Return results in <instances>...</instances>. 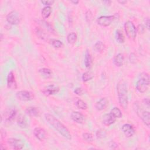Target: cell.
Here are the masks:
<instances>
[{
	"instance_id": "4",
	"label": "cell",
	"mask_w": 150,
	"mask_h": 150,
	"mask_svg": "<svg viewBox=\"0 0 150 150\" xmlns=\"http://www.w3.org/2000/svg\"><path fill=\"white\" fill-rule=\"evenodd\" d=\"M124 30L127 38L131 40H134L137 36L136 28L131 21H127L124 24Z\"/></svg>"
},
{
	"instance_id": "41",
	"label": "cell",
	"mask_w": 150,
	"mask_h": 150,
	"mask_svg": "<svg viewBox=\"0 0 150 150\" xmlns=\"http://www.w3.org/2000/svg\"><path fill=\"white\" fill-rule=\"evenodd\" d=\"M118 2H119V3H120V4H125V3H127V2L126 1H118Z\"/></svg>"
},
{
	"instance_id": "13",
	"label": "cell",
	"mask_w": 150,
	"mask_h": 150,
	"mask_svg": "<svg viewBox=\"0 0 150 150\" xmlns=\"http://www.w3.org/2000/svg\"><path fill=\"white\" fill-rule=\"evenodd\" d=\"M59 91V87L57 85L50 84L43 90V93L46 96H51L57 93Z\"/></svg>"
},
{
	"instance_id": "3",
	"label": "cell",
	"mask_w": 150,
	"mask_h": 150,
	"mask_svg": "<svg viewBox=\"0 0 150 150\" xmlns=\"http://www.w3.org/2000/svg\"><path fill=\"white\" fill-rule=\"evenodd\" d=\"M150 77L148 73H142L139 75V79L136 83V88L141 93L146 92L149 86Z\"/></svg>"
},
{
	"instance_id": "38",
	"label": "cell",
	"mask_w": 150,
	"mask_h": 150,
	"mask_svg": "<svg viewBox=\"0 0 150 150\" xmlns=\"http://www.w3.org/2000/svg\"><path fill=\"white\" fill-rule=\"evenodd\" d=\"M145 27L148 29H149V18H146L145 19Z\"/></svg>"
},
{
	"instance_id": "15",
	"label": "cell",
	"mask_w": 150,
	"mask_h": 150,
	"mask_svg": "<svg viewBox=\"0 0 150 150\" xmlns=\"http://www.w3.org/2000/svg\"><path fill=\"white\" fill-rule=\"evenodd\" d=\"M33 134L35 137L40 141H43L46 138V131L45 130L40 127H36L33 129Z\"/></svg>"
},
{
	"instance_id": "36",
	"label": "cell",
	"mask_w": 150,
	"mask_h": 150,
	"mask_svg": "<svg viewBox=\"0 0 150 150\" xmlns=\"http://www.w3.org/2000/svg\"><path fill=\"white\" fill-rule=\"evenodd\" d=\"M137 56L134 53H131L129 56V60L131 63H135L137 60Z\"/></svg>"
},
{
	"instance_id": "40",
	"label": "cell",
	"mask_w": 150,
	"mask_h": 150,
	"mask_svg": "<svg viewBox=\"0 0 150 150\" xmlns=\"http://www.w3.org/2000/svg\"><path fill=\"white\" fill-rule=\"evenodd\" d=\"M71 2H72V3H73L74 4L76 5V4H77L79 2V1H71Z\"/></svg>"
},
{
	"instance_id": "9",
	"label": "cell",
	"mask_w": 150,
	"mask_h": 150,
	"mask_svg": "<svg viewBox=\"0 0 150 150\" xmlns=\"http://www.w3.org/2000/svg\"><path fill=\"white\" fill-rule=\"evenodd\" d=\"M7 142L10 146L16 150L22 149L24 147V143L19 139L11 138L8 139Z\"/></svg>"
},
{
	"instance_id": "11",
	"label": "cell",
	"mask_w": 150,
	"mask_h": 150,
	"mask_svg": "<svg viewBox=\"0 0 150 150\" xmlns=\"http://www.w3.org/2000/svg\"><path fill=\"white\" fill-rule=\"evenodd\" d=\"M7 86L11 90H15L17 88V83L13 71L9 72L8 74Z\"/></svg>"
},
{
	"instance_id": "10",
	"label": "cell",
	"mask_w": 150,
	"mask_h": 150,
	"mask_svg": "<svg viewBox=\"0 0 150 150\" xmlns=\"http://www.w3.org/2000/svg\"><path fill=\"white\" fill-rule=\"evenodd\" d=\"M16 110L15 108H11L7 109L4 113V120L7 122L13 121L16 115Z\"/></svg>"
},
{
	"instance_id": "37",
	"label": "cell",
	"mask_w": 150,
	"mask_h": 150,
	"mask_svg": "<svg viewBox=\"0 0 150 150\" xmlns=\"http://www.w3.org/2000/svg\"><path fill=\"white\" fill-rule=\"evenodd\" d=\"M74 93L76 94L77 95H78V96H81V95H82V94H83V90H82L81 88L77 87V88H76L74 90Z\"/></svg>"
},
{
	"instance_id": "27",
	"label": "cell",
	"mask_w": 150,
	"mask_h": 150,
	"mask_svg": "<svg viewBox=\"0 0 150 150\" xmlns=\"http://www.w3.org/2000/svg\"><path fill=\"white\" fill-rule=\"evenodd\" d=\"M115 39H116V40L119 43H124L125 38H124V35H123L122 32L120 30H119V29L116 30V32H115Z\"/></svg>"
},
{
	"instance_id": "28",
	"label": "cell",
	"mask_w": 150,
	"mask_h": 150,
	"mask_svg": "<svg viewBox=\"0 0 150 150\" xmlns=\"http://www.w3.org/2000/svg\"><path fill=\"white\" fill-rule=\"evenodd\" d=\"M94 77V74L91 71H87L84 73L82 75V80L84 82L88 81Z\"/></svg>"
},
{
	"instance_id": "35",
	"label": "cell",
	"mask_w": 150,
	"mask_h": 150,
	"mask_svg": "<svg viewBox=\"0 0 150 150\" xmlns=\"http://www.w3.org/2000/svg\"><path fill=\"white\" fill-rule=\"evenodd\" d=\"M136 29H137V32L139 33H143L145 31V27L142 25H139L137 28H136Z\"/></svg>"
},
{
	"instance_id": "31",
	"label": "cell",
	"mask_w": 150,
	"mask_h": 150,
	"mask_svg": "<svg viewBox=\"0 0 150 150\" xmlns=\"http://www.w3.org/2000/svg\"><path fill=\"white\" fill-rule=\"evenodd\" d=\"M83 139L87 142H91L93 141V137L91 133L84 132L82 135Z\"/></svg>"
},
{
	"instance_id": "34",
	"label": "cell",
	"mask_w": 150,
	"mask_h": 150,
	"mask_svg": "<svg viewBox=\"0 0 150 150\" xmlns=\"http://www.w3.org/2000/svg\"><path fill=\"white\" fill-rule=\"evenodd\" d=\"M42 4L45 5L46 6H50V5H53L54 2L53 0H49V1H40Z\"/></svg>"
},
{
	"instance_id": "33",
	"label": "cell",
	"mask_w": 150,
	"mask_h": 150,
	"mask_svg": "<svg viewBox=\"0 0 150 150\" xmlns=\"http://www.w3.org/2000/svg\"><path fill=\"white\" fill-rule=\"evenodd\" d=\"M86 20L88 23H90L91 20H92V18H93V14L91 12V11L88 10L86 13Z\"/></svg>"
},
{
	"instance_id": "25",
	"label": "cell",
	"mask_w": 150,
	"mask_h": 150,
	"mask_svg": "<svg viewBox=\"0 0 150 150\" xmlns=\"http://www.w3.org/2000/svg\"><path fill=\"white\" fill-rule=\"evenodd\" d=\"M77 39V36L75 32H71L67 36V42L70 44L74 43Z\"/></svg>"
},
{
	"instance_id": "17",
	"label": "cell",
	"mask_w": 150,
	"mask_h": 150,
	"mask_svg": "<svg viewBox=\"0 0 150 150\" xmlns=\"http://www.w3.org/2000/svg\"><path fill=\"white\" fill-rule=\"evenodd\" d=\"M108 104V101L105 97L100 98L96 104V109L98 111H101L105 108Z\"/></svg>"
},
{
	"instance_id": "8",
	"label": "cell",
	"mask_w": 150,
	"mask_h": 150,
	"mask_svg": "<svg viewBox=\"0 0 150 150\" xmlns=\"http://www.w3.org/2000/svg\"><path fill=\"white\" fill-rule=\"evenodd\" d=\"M115 19L114 15L110 16H101L97 19V23L98 25L101 26H108L111 24V23Z\"/></svg>"
},
{
	"instance_id": "21",
	"label": "cell",
	"mask_w": 150,
	"mask_h": 150,
	"mask_svg": "<svg viewBox=\"0 0 150 150\" xmlns=\"http://www.w3.org/2000/svg\"><path fill=\"white\" fill-rule=\"evenodd\" d=\"M39 73L44 78L48 79L52 77V71L50 69L48 68H42L39 70Z\"/></svg>"
},
{
	"instance_id": "32",
	"label": "cell",
	"mask_w": 150,
	"mask_h": 150,
	"mask_svg": "<svg viewBox=\"0 0 150 150\" xmlns=\"http://www.w3.org/2000/svg\"><path fill=\"white\" fill-rule=\"evenodd\" d=\"M107 132L106 131L103 129H100L97 131L96 132V137L97 138L102 139L106 137Z\"/></svg>"
},
{
	"instance_id": "23",
	"label": "cell",
	"mask_w": 150,
	"mask_h": 150,
	"mask_svg": "<svg viewBox=\"0 0 150 150\" xmlns=\"http://www.w3.org/2000/svg\"><path fill=\"white\" fill-rule=\"evenodd\" d=\"M52 8L51 6H45L42 11L41 15L43 19H47L50 15L52 13Z\"/></svg>"
},
{
	"instance_id": "14",
	"label": "cell",
	"mask_w": 150,
	"mask_h": 150,
	"mask_svg": "<svg viewBox=\"0 0 150 150\" xmlns=\"http://www.w3.org/2000/svg\"><path fill=\"white\" fill-rule=\"evenodd\" d=\"M71 118L74 122L79 124H82L85 121L84 115L78 111H73L71 114Z\"/></svg>"
},
{
	"instance_id": "7",
	"label": "cell",
	"mask_w": 150,
	"mask_h": 150,
	"mask_svg": "<svg viewBox=\"0 0 150 150\" xmlns=\"http://www.w3.org/2000/svg\"><path fill=\"white\" fill-rule=\"evenodd\" d=\"M136 112L139 115L140 118L142 119L144 123L147 126L149 127L150 124V113L148 111H144L140 108L139 106L138 105L135 107Z\"/></svg>"
},
{
	"instance_id": "5",
	"label": "cell",
	"mask_w": 150,
	"mask_h": 150,
	"mask_svg": "<svg viewBox=\"0 0 150 150\" xmlns=\"http://www.w3.org/2000/svg\"><path fill=\"white\" fill-rule=\"evenodd\" d=\"M6 21L11 25H18L20 23L21 16L20 13L16 11H12L6 16Z\"/></svg>"
},
{
	"instance_id": "2",
	"label": "cell",
	"mask_w": 150,
	"mask_h": 150,
	"mask_svg": "<svg viewBox=\"0 0 150 150\" xmlns=\"http://www.w3.org/2000/svg\"><path fill=\"white\" fill-rule=\"evenodd\" d=\"M117 91L118 101L120 106L125 110L128 107V90L126 83L124 80H120L117 86Z\"/></svg>"
},
{
	"instance_id": "22",
	"label": "cell",
	"mask_w": 150,
	"mask_h": 150,
	"mask_svg": "<svg viewBox=\"0 0 150 150\" xmlns=\"http://www.w3.org/2000/svg\"><path fill=\"white\" fill-rule=\"evenodd\" d=\"M84 64L86 68L90 69L92 65V59L90 53L88 50L86 51L84 57Z\"/></svg>"
},
{
	"instance_id": "30",
	"label": "cell",
	"mask_w": 150,
	"mask_h": 150,
	"mask_svg": "<svg viewBox=\"0 0 150 150\" xmlns=\"http://www.w3.org/2000/svg\"><path fill=\"white\" fill-rule=\"evenodd\" d=\"M76 107L81 110H86L87 108V104L83 101L82 100L80 99H78L76 101Z\"/></svg>"
},
{
	"instance_id": "24",
	"label": "cell",
	"mask_w": 150,
	"mask_h": 150,
	"mask_svg": "<svg viewBox=\"0 0 150 150\" xmlns=\"http://www.w3.org/2000/svg\"><path fill=\"white\" fill-rule=\"evenodd\" d=\"M105 47V45L102 42L98 41L95 43L94 46V50L97 52L101 53L104 50Z\"/></svg>"
},
{
	"instance_id": "1",
	"label": "cell",
	"mask_w": 150,
	"mask_h": 150,
	"mask_svg": "<svg viewBox=\"0 0 150 150\" xmlns=\"http://www.w3.org/2000/svg\"><path fill=\"white\" fill-rule=\"evenodd\" d=\"M45 118L46 121L63 137L67 140L71 139V135L68 129L55 117L52 114L46 113L45 114Z\"/></svg>"
},
{
	"instance_id": "26",
	"label": "cell",
	"mask_w": 150,
	"mask_h": 150,
	"mask_svg": "<svg viewBox=\"0 0 150 150\" xmlns=\"http://www.w3.org/2000/svg\"><path fill=\"white\" fill-rule=\"evenodd\" d=\"M110 113L116 118H120L122 117V112L120 110V109L116 107H114L111 110Z\"/></svg>"
},
{
	"instance_id": "12",
	"label": "cell",
	"mask_w": 150,
	"mask_h": 150,
	"mask_svg": "<svg viewBox=\"0 0 150 150\" xmlns=\"http://www.w3.org/2000/svg\"><path fill=\"white\" fill-rule=\"evenodd\" d=\"M122 131L127 137H131L135 134V129L134 127L129 124H125L122 126Z\"/></svg>"
},
{
	"instance_id": "29",
	"label": "cell",
	"mask_w": 150,
	"mask_h": 150,
	"mask_svg": "<svg viewBox=\"0 0 150 150\" xmlns=\"http://www.w3.org/2000/svg\"><path fill=\"white\" fill-rule=\"evenodd\" d=\"M50 43L52 45V46L54 48L59 49L63 47V43L60 40L57 39H51Z\"/></svg>"
},
{
	"instance_id": "20",
	"label": "cell",
	"mask_w": 150,
	"mask_h": 150,
	"mask_svg": "<svg viewBox=\"0 0 150 150\" xmlns=\"http://www.w3.org/2000/svg\"><path fill=\"white\" fill-rule=\"evenodd\" d=\"M17 124L21 128H25L28 126L27 121L23 115H19L17 118Z\"/></svg>"
},
{
	"instance_id": "16",
	"label": "cell",
	"mask_w": 150,
	"mask_h": 150,
	"mask_svg": "<svg viewBox=\"0 0 150 150\" xmlns=\"http://www.w3.org/2000/svg\"><path fill=\"white\" fill-rule=\"evenodd\" d=\"M116 121V118L114 117L111 113L105 114L103 117V123L106 126H110L114 124Z\"/></svg>"
},
{
	"instance_id": "19",
	"label": "cell",
	"mask_w": 150,
	"mask_h": 150,
	"mask_svg": "<svg viewBox=\"0 0 150 150\" xmlns=\"http://www.w3.org/2000/svg\"><path fill=\"white\" fill-rule=\"evenodd\" d=\"M26 113L30 117H37L39 115V110L35 107H29L25 110Z\"/></svg>"
},
{
	"instance_id": "6",
	"label": "cell",
	"mask_w": 150,
	"mask_h": 150,
	"mask_svg": "<svg viewBox=\"0 0 150 150\" xmlns=\"http://www.w3.org/2000/svg\"><path fill=\"white\" fill-rule=\"evenodd\" d=\"M16 97L18 100L21 101H29L32 100L34 98L35 96L34 94L30 91L21 90L16 92Z\"/></svg>"
},
{
	"instance_id": "39",
	"label": "cell",
	"mask_w": 150,
	"mask_h": 150,
	"mask_svg": "<svg viewBox=\"0 0 150 150\" xmlns=\"http://www.w3.org/2000/svg\"><path fill=\"white\" fill-rule=\"evenodd\" d=\"M143 102L148 107H149V99L148 98H144V100H143Z\"/></svg>"
},
{
	"instance_id": "18",
	"label": "cell",
	"mask_w": 150,
	"mask_h": 150,
	"mask_svg": "<svg viewBox=\"0 0 150 150\" xmlns=\"http://www.w3.org/2000/svg\"><path fill=\"white\" fill-rule=\"evenodd\" d=\"M124 61V55H123V54H122L121 53L115 55V57H114V60H113L114 64L118 67L122 66L123 65Z\"/></svg>"
}]
</instances>
